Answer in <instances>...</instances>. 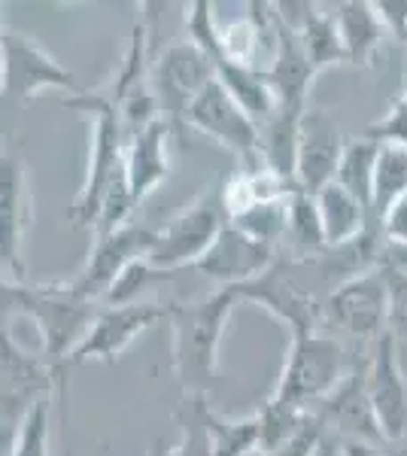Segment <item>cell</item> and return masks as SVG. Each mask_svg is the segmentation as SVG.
Returning <instances> with one entry per match:
<instances>
[{
    "label": "cell",
    "instance_id": "cell-17",
    "mask_svg": "<svg viewBox=\"0 0 407 456\" xmlns=\"http://www.w3.org/2000/svg\"><path fill=\"white\" fill-rule=\"evenodd\" d=\"M310 411H316V417L325 423L329 436H335L338 441H365V444L377 447L387 444L380 426H377L371 402H368L365 365L346 371V378L335 387V393Z\"/></svg>",
    "mask_w": 407,
    "mask_h": 456
},
{
    "label": "cell",
    "instance_id": "cell-43",
    "mask_svg": "<svg viewBox=\"0 0 407 456\" xmlns=\"http://www.w3.org/2000/svg\"><path fill=\"white\" fill-rule=\"evenodd\" d=\"M340 456H387L377 444H365V441H338Z\"/></svg>",
    "mask_w": 407,
    "mask_h": 456
},
{
    "label": "cell",
    "instance_id": "cell-36",
    "mask_svg": "<svg viewBox=\"0 0 407 456\" xmlns=\"http://www.w3.org/2000/svg\"><path fill=\"white\" fill-rule=\"evenodd\" d=\"M155 277H161V274L146 259H140L113 283V289L107 292L103 301H107V305H134V301H140V296L152 286Z\"/></svg>",
    "mask_w": 407,
    "mask_h": 456
},
{
    "label": "cell",
    "instance_id": "cell-41",
    "mask_svg": "<svg viewBox=\"0 0 407 456\" xmlns=\"http://www.w3.org/2000/svg\"><path fill=\"white\" fill-rule=\"evenodd\" d=\"M377 225H380L383 238L389 240V247L407 249V195L398 198V201L387 210V216H383Z\"/></svg>",
    "mask_w": 407,
    "mask_h": 456
},
{
    "label": "cell",
    "instance_id": "cell-46",
    "mask_svg": "<svg viewBox=\"0 0 407 456\" xmlns=\"http://www.w3.org/2000/svg\"><path fill=\"white\" fill-rule=\"evenodd\" d=\"M387 456H407V438L398 441V444H392V451H387Z\"/></svg>",
    "mask_w": 407,
    "mask_h": 456
},
{
    "label": "cell",
    "instance_id": "cell-49",
    "mask_svg": "<svg viewBox=\"0 0 407 456\" xmlns=\"http://www.w3.org/2000/svg\"><path fill=\"white\" fill-rule=\"evenodd\" d=\"M0 152H4V150H0Z\"/></svg>",
    "mask_w": 407,
    "mask_h": 456
},
{
    "label": "cell",
    "instance_id": "cell-20",
    "mask_svg": "<svg viewBox=\"0 0 407 456\" xmlns=\"http://www.w3.org/2000/svg\"><path fill=\"white\" fill-rule=\"evenodd\" d=\"M170 137H174V128L159 119L125 143V180L137 204L150 198L170 176Z\"/></svg>",
    "mask_w": 407,
    "mask_h": 456
},
{
    "label": "cell",
    "instance_id": "cell-4",
    "mask_svg": "<svg viewBox=\"0 0 407 456\" xmlns=\"http://www.w3.org/2000/svg\"><path fill=\"white\" fill-rule=\"evenodd\" d=\"M346 378V359L340 341L329 335H301L289 338L283 371L273 387L271 399L289 408L310 411L335 393V387Z\"/></svg>",
    "mask_w": 407,
    "mask_h": 456
},
{
    "label": "cell",
    "instance_id": "cell-40",
    "mask_svg": "<svg viewBox=\"0 0 407 456\" xmlns=\"http://www.w3.org/2000/svg\"><path fill=\"white\" fill-rule=\"evenodd\" d=\"M374 10L383 21L387 37H395L407 46V0H377Z\"/></svg>",
    "mask_w": 407,
    "mask_h": 456
},
{
    "label": "cell",
    "instance_id": "cell-1",
    "mask_svg": "<svg viewBox=\"0 0 407 456\" xmlns=\"http://www.w3.org/2000/svg\"><path fill=\"white\" fill-rule=\"evenodd\" d=\"M240 296L234 286H216L201 298L167 301L170 369L183 395H210L219 374V350Z\"/></svg>",
    "mask_w": 407,
    "mask_h": 456
},
{
    "label": "cell",
    "instance_id": "cell-13",
    "mask_svg": "<svg viewBox=\"0 0 407 456\" xmlns=\"http://www.w3.org/2000/svg\"><path fill=\"white\" fill-rule=\"evenodd\" d=\"M73 86H77L73 73L55 55L46 53L34 37L21 34L16 28H4V86H0V98L12 101V104H25L46 88Z\"/></svg>",
    "mask_w": 407,
    "mask_h": 456
},
{
    "label": "cell",
    "instance_id": "cell-30",
    "mask_svg": "<svg viewBox=\"0 0 407 456\" xmlns=\"http://www.w3.org/2000/svg\"><path fill=\"white\" fill-rule=\"evenodd\" d=\"M404 195H407V146L380 143V152H377V171H374V189H371V216L380 223L392 204Z\"/></svg>",
    "mask_w": 407,
    "mask_h": 456
},
{
    "label": "cell",
    "instance_id": "cell-7",
    "mask_svg": "<svg viewBox=\"0 0 407 456\" xmlns=\"http://www.w3.org/2000/svg\"><path fill=\"white\" fill-rule=\"evenodd\" d=\"M213 79H216V64L189 40L170 43L152 61L150 83L159 101L161 122H167L176 137L186 134L189 107Z\"/></svg>",
    "mask_w": 407,
    "mask_h": 456
},
{
    "label": "cell",
    "instance_id": "cell-42",
    "mask_svg": "<svg viewBox=\"0 0 407 456\" xmlns=\"http://www.w3.org/2000/svg\"><path fill=\"white\" fill-rule=\"evenodd\" d=\"M21 286L25 283L0 277V335L12 332V322L21 320Z\"/></svg>",
    "mask_w": 407,
    "mask_h": 456
},
{
    "label": "cell",
    "instance_id": "cell-48",
    "mask_svg": "<svg viewBox=\"0 0 407 456\" xmlns=\"http://www.w3.org/2000/svg\"><path fill=\"white\" fill-rule=\"evenodd\" d=\"M253 456H268V453H262V451H256V453H253Z\"/></svg>",
    "mask_w": 407,
    "mask_h": 456
},
{
    "label": "cell",
    "instance_id": "cell-34",
    "mask_svg": "<svg viewBox=\"0 0 407 456\" xmlns=\"http://www.w3.org/2000/svg\"><path fill=\"white\" fill-rule=\"evenodd\" d=\"M256 417H258V432H262V453H273L295 429H298L301 420L307 417V411L289 408L283 402L268 399L256 411Z\"/></svg>",
    "mask_w": 407,
    "mask_h": 456
},
{
    "label": "cell",
    "instance_id": "cell-8",
    "mask_svg": "<svg viewBox=\"0 0 407 456\" xmlns=\"http://www.w3.org/2000/svg\"><path fill=\"white\" fill-rule=\"evenodd\" d=\"M152 240L155 228L146 223H128L110 234H94V244L88 249L83 268L64 283H68L73 296L98 305V301L107 298L113 283L119 281L131 265L150 256Z\"/></svg>",
    "mask_w": 407,
    "mask_h": 456
},
{
    "label": "cell",
    "instance_id": "cell-35",
    "mask_svg": "<svg viewBox=\"0 0 407 456\" xmlns=\"http://www.w3.org/2000/svg\"><path fill=\"white\" fill-rule=\"evenodd\" d=\"M186 40L195 43L201 53L216 64L219 58V25H216V6L210 0H195L186 6Z\"/></svg>",
    "mask_w": 407,
    "mask_h": 456
},
{
    "label": "cell",
    "instance_id": "cell-19",
    "mask_svg": "<svg viewBox=\"0 0 407 456\" xmlns=\"http://www.w3.org/2000/svg\"><path fill=\"white\" fill-rule=\"evenodd\" d=\"M265 77L277 94V107L307 110V98L313 92V79L320 77L310 68L298 37L283 28L273 16V40H271V68H265Z\"/></svg>",
    "mask_w": 407,
    "mask_h": 456
},
{
    "label": "cell",
    "instance_id": "cell-9",
    "mask_svg": "<svg viewBox=\"0 0 407 456\" xmlns=\"http://www.w3.org/2000/svg\"><path fill=\"white\" fill-rule=\"evenodd\" d=\"M322 320H331L359 341H380L389 329V281L387 265L340 281L322 301Z\"/></svg>",
    "mask_w": 407,
    "mask_h": 456
},
{
    "label": "cell",
    "instance_id": "cell-21",
    "mask_svg": "<svg viewBox=\"0 0 407 456\" xmlns=\"http://www.w3.org/2000/svg\"><path fill=\"white\" fill-rule=\"evenodd\" d=\"M335 25L340 46H344V61L356 64V68H371L377 53L383 46V21L377 16L374 4L368 0H346L335 6Z\"/></svg>",
    "mask_w": 407,
    "mask_h": 456
},
{
    "label": "cell",
    "instance_id": "cell-6",
    "mask_svg": "<svg viewBox=\"0 0 407 456\" xmlns=\"http://www.w3.org/2000/svg\"><path fill=\"white\" fill-rule=\"evenodd\" d=\"M68 371L43 353H28L12 332L0 335V432H16L21 417L46 395H68Z\"/></svg>",
    "mask_w": 407,
    "mask_h": 456
},
{
    "label": "cell",
    "instance_id": "cell-27",
    "mask_svg": "<svg viewBox=\"0 0 407 456\" xmlns=\"http://www.w3.org/2000/svg\"><path fill=\"white\" fill-rule=\"evenodd\" d=\"M201 417L207 426V436H210L213 456H253L262 451V432H258V417H222L219 411L210 408V402L204 399Z\"/></svg>",
    "mask_w": 407,
    "mask_h": 456
},
{
    "label": "cell",
    "instance_id": "cell-22",
    "mask_svg": "<svg viewBox=\"0 0 407 456\" xmlns=\"http://www.w3.org/2000/svg\"><path fill=\"white\" fill-rule=\"evenodd\" d=\"M313 198H316V208H320L325 247L329 249L353 244V240H359L371 228V210L359 198L346 192L344 186H338V183L322 186Z\"/></svg>",
    "mask_w": 407,
    "mask_h": 456
},
{
    "label": "cell",
    "instance_id": "cell-16",
    "mask_svg": "<svg viewBox=\"0 0 407 456\" xmlns=\"http://www.w3.org/2000/svg\"><path fill=\"white\" fill-rule=\"evenodd\" d=\"M340 125L325 107H307L298 128V165H295V186L316 195L322 186L335 183L340 156H344Z\"/></svg>",
    "mask_w": 407,
    "mask_h": 456
},
{
    "label": "cell",
    "instance_id": "cell-12",
    "mask_svg": "<svg viewBox=\"0 0 407 456\" xmlns=\"http://www.w3.org/2000/svg\"><path fill=\"white\" fill-rule=\"evenodd\" d=\"M234 289H238L240 301H249V305L268 311L277 322H283L289 329V338L320 332L322 301L298 281H292L289 262L283 265L277 259L265 274H258L256 281L243 286H234Z\"/></svg>",
    "mask_w": 407,
    "mask_h": 456
},
{
    "label": "cell",
    "instance_id": "cell-23",
    "mask_svg": "<svg viewBox=\"0 0 407 456\" xmlns=\"http://www.w3.org/2000/svg\"><path fill=\"white\" fill-rule=\"evenodd\" d=\"M305 110L277 107L265 125H258V161L268 171L283 176L295 186V165H298V128Z\"/></svg>",
    "mask_w": 407,
    "mask_h": 456
},
{
    "label": "cell",
    "instance_id": "cell-24",
    "mask_svg": "<svg viewBox=\"0 0 407 456\" xmlns=\"http://www.w3.org/2000/svg\"><path fill=\"white\" fill-rule=\"evenodd\" d=\"M298 186L268 171L262 161H249V165H240L222 186V208H225V216H234V213L256 208V204L283 201Z\"/></svg>",
    "mask_w": 407,
    "mask_h": 456
},
{
    "label": "cell",
    "instance_id": "cell-29",
    "mask_svg": "<svg viewBox=\"0 0 407 456\" xmlns=\"http://www.w3.org/2000/svg\"><path fill=\"white\" fill-rule=\"evenodd\" d=\"M298 37L301 49H305L310 68L316 73L335 68V64H346L344 61V46H340V37H338V25H335V16L325 12L320 4L313 6V12L307 16L305 25L298 31H292Z\"/></svg>",
    "mask_w": 407,
    "mask_h": 456
},
{
    "label": "cell",
    "instance_id": "cell-5",
    "mask_svg": "<svg viewBox=\"0 0 407 456\" xmlns=\"http://www.w3.org/2000/svg\"><path fill=\"white\" fill-rule=\"evenodd\" d=\"M225 219L228 216L225 208H222V186H207L180 213H174V216L155 228V240L146 262L159 274L195 268L204 259L207 249L213 247Z\"/></svg>",
    "mask_w": 407,
    "mask_h": 456
},
{
    "label": "cell",
    "instance_id": "cell-32",
    "mask_svg": "<svg viewBox=\"0 0 407 456\" xmlns=\"http://www.w3.org/2000/svg\"><path fill=\"white\" fill-rule=\"evenodd\" d=\"M207 395H183L180 408L174 411V420L180 426V438L161 451V456H213L210 436L201 417V404Z\"/></svg>",
    "mask_w": 407,
    "mask_h": 456
},
{
    "label": "cell",
    "instance_id": "cell-18",
    "mask_svg": "<svg viewBox=\"0 0 407 456\" xmlns=\"http://www.w3.org/2000/svg\"><path fill=\"white\" fill-rule=\"evenodd\" d=\"M280 259L277 249L256 244L253 238H247L225 219V225L219 228L213 247L204 253V259L195 265L198 274L210 277L219 286H243L256 281L258 274L271 268Z\"/></svg>",
    "mask_w": 407,
    "mask_h": 456
},
{
    "label": "cell",
    "instance_id": "cell-31",
    "mask_svg": "<svg viewBox=\"0 0 407 456\" xmlns=\"http://www.w3.org/2000/svg\"><path fill=\"white\" fill-rule=\"evenodd\" d=\"M286 204H289V198H283V201L256 204V208H247V210L234 213V216H228V223L247 234V238H253L256 244H265L280 253L283 234H286Z\"/></svg>",
    "mask_w": 407,
    "mask_h": 456
},
{
    "label": "cell",
    "instance_id": "cell-2",
    "mask_svg": "<svg viewBox=\"0 0 407 456\" xmlns=\"http://www.w3.org/2000/svg\"><path fill=\"white\" fill-rule=\"evenodd\" d=\"M64 107L79 110L88 119V167L70 208L73 228H94L113 180L125 171V134L116 110L98 92H79L64 98Z\"/></svg>",
    "mask_w": 407,
    "mask_h": 456
},
{
    "label": "cell",
    "instance_id": "cell-37",
    "mask_svg": "<svg viewBox=\"0 0 407 456\" xmlns=\"http://www.w3.org/2000/svg\"><path fill=\"white\" fill-rule=\"evenodd\" d=\"M325 438H329L325 423L316 417V411H307V417L301 420L298 429H295L292 436H289L283 444L268 456H313L316 451H320V444Z\"/></svg>",
    "mask_w": 407,
    "mask_h": 456
},
{
    "label": "cell",
    "instance_id": "cell-44",
    "mask_svg": "<svg viewBox=\"0 0 407 456\" xmlns=\"http://www.w3.org/2000/svg\"><path fill=\"white\" fill-rule=\"evenodd\" d=\"M313 456H340V444H338V438L335 436H329L320 444V451H316Z\"/></svg>",
    "mask_w": 407,
    "mask_h": 456
},
{
    "label": "cell",
    "instance_id": "cell-38",
    "mask_svg": "<svg viewBox=\"0 0 407 456\" xmlns=\"http://www.w3.org/2000/svg\"><path fill=\"white\" fill-rule=\"evenodd\" d=\"M377 143H402L407 146V94H398L387 110V116H380L377 122L368 125L365 131Z\"/></svg>",
    "mask_w": 407,
    "mask_h": 456
},
{
    "label": "cell",
    "instance_id": "cell-14",
    "mask_svg": "<svg viewBox=\"0 0 407 456\" xmlns=\"http://www.w3.org/2000/svg\"><path fill=\"white\" fill-rule=\"evenodd\" d=\"M186 131H198L207 141L219 143L222 150L234 152L240 159V165L258 161V125L219 86V79H213L195 98V104L189 107Z\"/></svg>",
    "mask_w": 407,
    "mask_h": 456
},
{
    "label": "cell",
    "instance_id": "cell-10",
    "mask_svg": "<svg viewBox=\"0 0 407 456\" xmlns=\"http://www.w3.org/2000/svg\"><path fill=\"white\" fill-rule=\"evenodd\" d=\"M34 219L31 171L19 152H0V277L25 283V234Z\"/></svg>",
    "mask_w": 407,
    "mask_h": 456
},
{
    "label": "cell",
    "instance_id": "cell-45",
    "mask_svg": "<svg viewBox=\"0 0 407 456\" xmlns=\"http://www.w3.org/2000/svg\"><path fill=\"white\" fill-rule=\"evenodd\" d=\"M4 10V6H0ZM4 19H0V86H4Z\"/></svg>",
    "mask_w": 407,
    "mask_h": 456
},
{
    "label": "cell",
    "instance_id": "cell-3",
    "mask_svg": "<svg viewBox=\"0 0 407 456\" xmlns=\"http://www.w3.org/2000/svg\"><path fill=\"white\" fill-rule=\"evenodd\" d=\"M98 307L73 296L64 281L21 286V320H31L40 332V353L52 365L68 369V356L88 335Z\"/></svg>",
    "mask_w": 407,
    "mask_h": 456
},
{
    "label": "cell",
    "instance_id": "cell-26",
    "mask_svg": "<svg viewBox=\"0 0 407 456\" xmlns=\"http://www.w3.org/2000/svg\"><path fill=\"white\" fill-rule=\"evenodd\" d=\"M283 247L289 249V259L292 262H305L313 256H322L325 249V232H322V219L320 208H316V198L305 192V189H295L289 195L286 204V234H283Z\"/></svg>",
    "mask_w": 407,
    "mask_h": 456
},
{
    "label": "cell",
    "instance_id": "cell-39",
    "mask_svg": "<svg viewBox=\"0 0 407 456\" xmlns=\"http://www.w3.org/2000/svg\"><path fill=\"white\" fill-rule=\"evenodd\" d=\"M389 281V329L392 338H402L407 332V271L387 265Z\"/></svg>",
    "mask_w": 407,
    "mask_h": 456
},
{
    "label": "cell",
    "instance_id": "cell-28",
    "mask_svg": "<svg viewBox=\"0 0 407 456\" xmlns=\"http://www.w3.org/2000/svg\"><path fill=\"white\" fill-rule=\"evenodd\" d=\"M377 152H380V143L371 141L368 134L350 137V141L344 143V156H340V165H338V174H335L338 186H344L353 198H359L368 210H371Z\"/></svg>",
    "mask_w": 407,
    "mask_h": 456
},
{
    "label": "cell",
    "instance_id": "cell-11",
    "mask_svg": "<svg viewBox=\"0 0 407 456\" xmlns=\"http://www.w3.org/2000/svg\"><path fill=\"white\" fill-rule=\"evenodd\" d=\"M159 322H167V305L134 301V305H107L94 316L88 335L68 356V369L85 362H119V356L140 335H146Z\"/></svg>",
    "mask_w": 407,
    "mask_h": 456
},
{
    "label": "cell",
    "instance_id": "cell-47",
    "mask_svg": "<svg viewBox=\"0 0 407 456\" xmlns=\"http://www.w3.org/2000/svg\"><path fill=\"white\" fill-rule=\"evenodd\" d=\"M68 456H70V453H68ZM150 456H161V444H159V447H155V451H152Z\"/></svg>",
    "mask_w": 407,
    "mask_h": 456
},
{
    "label": "cell",
    "instance_id": "cell-33",
    "mask_svg": "<svg viewBox=\"0 0 407 456\" xmlns=\"http://www.w3.org/2000/svg\"><path fill=\"white\" fill-rule=\"evenodd\" d=\"M58 395H46L21 417L16 436H12L10 456H52V408Z\"/></svg>",
    "mask_w": 407,
    "mask_h": 456
},
{
    "label": "cell",
    "instance_id": "cell-25",
    "mask_svg": "<svg viewBox=\"0 0 407 456\" xmlns=\"http://www.w3.org/2000/svg\"><path fill=\"white\" fill-rule=\"evenodd\" d=\"M216 79L256 125H265L273 113H277V94H273V88H271L262 68L219 61L216 64Z\"/></svg>",
    "mask_w": 407,
    "mask_h": 456
},
{
    "label": "cell",
    "instance_id": "cell-15",
    "mask_svg": "<svg viewBox=\"0 0 407 456\" xmlns=\"http://www.w3.org/2000/svg\"><path fill=\"white\" fill-rule=\"evenodd\" d=\"M368 402L377 417L387 444H398L407 438V369L398 356V347L387 332L374 341V353L365 362Z\"/></svg>",
    "mask_w": 407,
    "mask_h": 456
}]
</instances>
